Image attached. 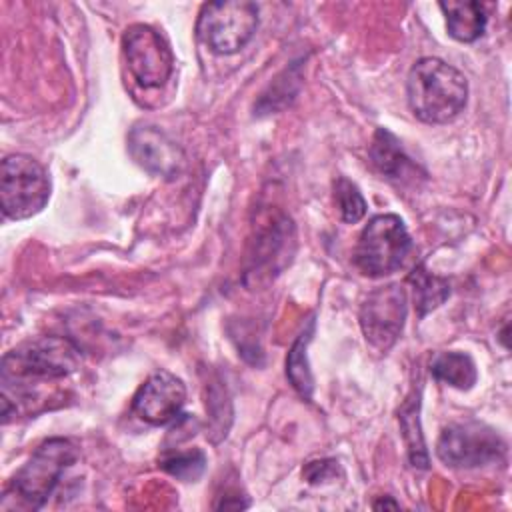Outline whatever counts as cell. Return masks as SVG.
<instances>
[{
	"instance_id": "1",
	"label": "cell",
	"mask_w": 512,
	"mask_h": 512,
	"mask_svg": "<svg viewBox=\"0 0 512 512\" xmlns=\"http://www.w3.org/2000/svg\"><path fill=\"white\" fill-rule=\"evenodd\" d=\"M80 364L78 348L62 336H40L28 340L2 358V422L16 414H34L40 404V388L70 376Z\"/></svg>"
},
{
	"instance_id": "2",
	"label": "cell",
	"mask_w": 512,
	"mask_h": 512,
	"mask_svg": "<svg viewBox=\"0 0 512 512\" xmlns=\"http://www.w3.org/2000/svg\"><path fill=\"white\" fill-rule=\"evenodd\" d=\"M408 106L414 116L428 124L454 120L468 102L464 74L440 58H420L408 72Z\"/></svg>"
},
{
	"instance_id": "3",
	"label": "cell",
	"mask_w": 512,
	"mask_h": 512,
	"mask_svg": "<svg viewBox=\"0 0 512 512\" xmlns=\"http://www.w3.org/2000/svg\"><path fill=\"white\" fill-rule=\"evenodd\" d=\"M78 458V446L68 438H48L44 440L28 462L14 474L10 488L6 494L26 506V508H42L56 488L62 472L70 468Z\"/></svg>"
},
{
	"instance_id": "4",
	"label": "cell",
	"mask_w": 512,
	"mask_h": 512,
	"mask_svg": "<svg viewBox=\"0 0 512 512\" xmlns=\"http://www.w3.org/2000/svg\"><path fill=\"white\" fill-rule=\"evenodd\" d=\"M412 248V238L402 218L396 214H378L370 218L358 236L354 264L366 276H386L406 262Z\"/></svg>"
},
{
	"instance_id": "5",
	"label": "cell",
	"mask_w": 512,
	"mask_h": 512,
	"mask_svg": "<svg viewBox=\"0 0 512 512\" xmlns=\"http://www.w3.org/2000/svg\"><path fill=\"white\" fill-rule=\"evenodd\" d=\"M258 28V6L248 0L208 2L196 22L198 40L216 54L242 50Z\"/></svg>"
},
{
	"instance_id": "6",
	"label": "cell",
	"mask_w": 512,
	"mask_h": 512,
	"mask_svg": "<svg viewBox=\"0 0 512 512\" xmlns=\"http://www.w3.org/2000/svg\"><path fill=\"white\" fill-rule=\"evenodd\" d=\"M50 198L44 166L28 154H10L0 166V204L4 216L24 220L38 214Z\"/></svg>"
},
{
	"instance_id": "7",
	"label": "cell",
	"mask_w": 512,
	"mask_h": 512,
	"mask_svg": "<svg viewBox=\"0 0 512 512\" xmlns=\"http://www.w3.org/2000/svg\"><path fill=\"white\" fill-rule=\"evenodd\" d=\"M506 452L502 438L480 422L450 424L436 442L438 458L452 468H476L498 462Z\"/></svg>"
},
{
	"instance_id": "8",
	"label": "cell",
	"mask_w": 512,
	"mask_h": 512,
	"mask_svg": "<svg viewBox=\"0 0 512 512\" xmlns=\"http://www.w3.org/2000/svg\"><path fill=\"white\" fill-rule=\"evenodd\" d=\"M122 50L134 80L144 88L162 86L174 68L168 42L148 24H132L122 36Z\"/></svg>"
},
{
	"instance_id": "9",
	"label": "cell",
	"mask_w": 512,
	"mask_h": 512,
	"mask_svg": "<svg viewBox=\"0 0 512 512\" xmlns=\"http://www.w3.org/2000/svg\"><path fill=\"white\" fill-rule=\"evenodd\" d=\"M408 304L400 284H388L372 290L360 306V328L366 342L376 352H386L398 340Z\"/></svg>"
},
{
	"instance_id": "10",
	"label": "cell",
	"mask_w": 512,
	"mask_h": 512,
	"mask_svg": "<svg viewBox=\"0 0 512 512\" xmlns=\"http://www.w3.org/2000/svg\"><path fill=\"white\" fill-rule=\"evenodd\" d=\"M184 402V382L168 370H156L136 390L132 398V408L140 420L152 426H164L180 416Z\"/></svg>"
},
{
	"instance_id": "11",
	"label": "cell",
	"mask_w": 512,
	"mask_h": 512,
	"mask_svg": "<svg viewBox=\"0 0 512 512\" xmlns=\"http://www.w3.org/2000/svg\"><path fill=\"white\" fill-rule=\"evenodd\" d=\"M250 244L248 274L272 276L292 258L294 228L290 218L280 212L266 214L264 222L256 226Z\"/></svg>"
},
{
	"instance_id": "12",
	"label": "cell",
	"mask_w": 512,
	"mask_h": 512,
	"mask_svg": "<svg viewBox=\"0 0 512 512\" xmlns=\"http://www.w3.org/2000/svg\"><path fill=\"white\" fill-rule=\"evenodd\" d=\"M128 152L138 166L162 178H174L184 166L180 146L152 124H138L130 130Z\"/></svg>"
},
{
	"instance_id": "13",
	"label": "cell",
	"mask_w": 512,
	"mask_h": 512,
	"mask_svg": "<svg viewBox=\"0 0 512 512\" xmlns=\"http://www.w3.org/2000/svg\"><path fill=\"white\" fill-rule=\"evenodd\" d=\"M440 10L446 16V28L452 38L460 42H474L484 34L486 12L480 2L448 0L440 2Z\"/></svg>"
},
{
	"instance_id": "14",
	"label": "cell",
	"mask_w": 512,
	"mask_h": 512,
	"mask_svg": "<svg viewBox=\"0 0 512 512\" xmlns=\"http://www.w3.org/2000/svg\"><path fill=\"white\" fill-rule=\"evenodd\" d=\"M408 282L412 284L416 310L420 316L438 308L450 296V282L446 278L434 276L424 264H418L408 274Z\"/></svg>"
},
{
	"instance_id": "15",
	"label": "cell",
	"mask_w": 512,
	"mask_h": 512,
	"mask_svg": "<svg viewBox=\"0 0 512 512\" xmlns=\"http://www.w3.org/2000/svg\"><path fill=\"white\" fill-rule=\"evenodd\" d=\"M432 376L458 390H468L476 384L478 372L474 360L464 352H442L430 364Z\"/></svg>"
},
{
	"instance_id": "16",
	"label": "cell",
	"mask_w": 512,
	"mask_h": 512,
	"mask_svg": "<svg viewBox=\"0 0 512 512\" xmlns=\"http://www.w3.org/2000/svg\"><path fill=\"white\" fill-rule=\"evenodd\" d=\"M372 164L390 178H400V174L410 166V158L404 154L398 138L386 128H378L370 144Z\"/></svg>"
},
{
	"instance_id": "17",
	"label": "cell",
	"mask_w": 512,
	"mask_h": 512,
	"mask_svg": "<svg viewBox=\"0 0 512 512\" xmlns=\"http://www.w3.org/2000/svg\"><path fill=\"white\" fill-rule=\"evenodd\" d=\"M312 328H314V320H310L308 328L296 338V342L292 344L288 358H286V376H288L290 384L294 386V390L304 398H310L312 390H314V380H312V372H310L308 356H306V346L310 342Z\"/></svg>"
},
{
	"instance_id": "18",
	"label": "cell",
	"mask_w": 512,
	"mask_h": 512,
	"mask_svg": "<svg viewBox=\"0 0 512 512\" xmlns=\"http://www.w3.org/2000/svg\"><path fill=\"white\" fill-rule=\"evenodd\" d=\"M158 464L164 472H168L170 476H174L182 482H196L206 468V456L198 448L166 450L160 456Z\"/></svg>"
},
{
	"instance_id": "19",
	"label": "cell",
	"mask_w": 512,
	"mask_h": 512,
	"mask_svg": "<svg viewBox=\"0 0 512 512\" xmlns=\"http://www.w3.org/2000/svg\"><path fill=\"white\" fill-rule=\"evenodd\" d=\"M334 202L340 212V218L348 224H354L364 218L366 214V200L358 186L348 178L340 176L334 182Z\"/></svg>"
},
{
	"instance_id": "20",
	"label": "cell",
	"mask_w": 512,
	"mask_h": 512,
	"mask_svg": "<svg viewBox=\"0 0 512 512\" xmlns=\"http://www.w3.org/2000/svg\"><path fill=\"white\" fill-rule=\"evenodd\" d=\"M336 462L334 460H320V462H310L308 466H306V478H308V482H320V480H324V478H328L332 472H334V466Z\"/></svg>"
},
{
	"instance_id": "21",
	"label": "cell",
	"mask_w": 512,
	"mask_h": 512,
	"mask_svg": "<svg viewBox=\"0 0 512 512\" xmlns=\"http://www.w3.org/2000/svg\"><path fill=\"white\" fill-rule=\"evenodd\" d=\"M398 508V504L396 502H392V500H382V502H374V508Z\"/></svg>"
}]
</instances>
